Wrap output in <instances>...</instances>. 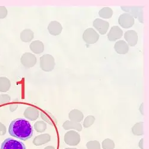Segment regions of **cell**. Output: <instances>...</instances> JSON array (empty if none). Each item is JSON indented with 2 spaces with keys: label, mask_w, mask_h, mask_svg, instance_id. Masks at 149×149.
Masks as SVG:
<instances>
[{
  "label": "cell",
  "mask_w": 149,
  "mask_h": 149,
  "mask_svg": "<svg viewBox=\"0 0 149 149\" xmlns=\"http://www.w3.org/2000/svg\"><path fill=\"white\" fill-rule=\"evenodd\" d=\"M6 133V127L3 123L0 122V135H4Z\"/></svg>",
  "instance_id": "obj_29"
},
{
  "label": "cell",
  "mask_w": 149,
  "mask_h": 149,
  "mask_svg": "<svg viewBox=\"0 0 149 149\" xmlns=\"http://www.w3.org/2000/svg\"><path fill=\"white\" fill-rule=\"evenodd\" d=\"M11 86L10 81L6 77L0 78V92H7Z\"/></svg>",
  "instance_id": "obj_19"
},
{
  "label": "cell",
  "mask_w": 149,
  "mask_h": 149,
  "mask_svg": "<svg viewBox=\"0 0 149 149\" xmlns=\"http://www.w3.org/2000/svg\"><path fill=\"white\" fill-rule=\"evenodd\" d=\"M139 147H140L141 149H143V139H141L140 141L139 142Z\"/></svg>",
  "instance_id": "obj_31"
},
{
  "label": "cell",
  "mask_w": 149,
  "mask_h": 149,
  "mask_svg": "<svg viewBox=\"0 0 149 149\" xmlns=\"http://www.w3.org/2000/svg\"><path fill=\"white\" fill-rule=\"evenodd\" d=\"M125 39L127 41V43L128 45L134 47L138 42V35L135 31L130 30L128 31L124 35Z\"/></svg>",
  "instance_id": "obj_9"
},
{
  "label": "cell",
  "mask_w": 149,
  "mask_h": 149,
  "mask_svg": "<svg viewBox=\"0 0 149 149\" xmlns=\"http://www.w3.org/2000/svg\"><path fill=\"white\" fill-rule=\"evenodd\" d=\"M22 65L26 68H31L36 63V58L33 54L26 53L22 55L20 59Z\"/></svg>",
  "instance_id": "obj_7"
},
{
  "label": "cell",
  "mask_w": 149,
  "mask_h": 149,
  "mask_svg": "<svg viewBox=\"0 0 149 149\" xmlns=\"http://www.w3.org/2000/svg\"><path fill=\"white\" fill-rule=\"evenodd\" d=\"M87 149H101L100 144L97 140L90 141L86 144Z\"/></svg>",
  "instance_id": "obj_26"
},
{
  "label": "cell",
  "mask_w": 149,
  "mask_h": 149,
  "mask_svg": "<svg viewBox=\"0 0 149 149\" xmlns=\"http://www.w3.org/2000/svg\"><path fill=\"white\" fill-rule=\"evenodd\" d=\"M41 117L44 120V122H45L50 125H53V124L55 123V119L53 116H52L51 115H48L47 114L46 112H44V111H42L41 112Z\"/></svg>",
  "instance_id": "obj_23"
},
{
  "label": "cell",
  "mask_w": 149,
  "mask_h": 149,
  "mask_svg": "<svg viewBox=\"0 0 149 149\" xmlns=\"http://www.w3.org/2000/svg\"><path fill=\"white\" fill-rule=\"evenodd\" d=\"M132 132L134 135L139 136L143 135L144 134L143 131V122H140L135 124V125L132 128Z\"/></svg>",
  "instance_id": "obj_21"
},
{
  "label": "cell",
  "mask_w": 149,
  "mask_h": 149,
  "mask_svg": "<svg viewBox=\"0 0 149 149\" xmlns=\"http://www.w3.org/2000/svg\"><path fill=\"white\" fill-rule=\"evenodd\" d=\"M17 107H18V104H16V103L12 104H11L10 106V111H11V112H13V111H15L16 110Z\"/></svg>",
  "instance_id": "obj_30"
},
{
  "label": "cell",
  "mask_w": 149,
  "mask_h": 149,
  "mask_svg": "<svg viewBox=\"0 0 149 149\" xmlns=\"http://www.w3.org/2000/svg\"><path fill=\"white\" fill-rule=\"evenodd\" d=\"M123 35L122 30L118 26H114L111 28L107 35L108 39L110 41H115L122 38Z\"/></svg>",
  "instance_id": "obj_10"
},
{
  "label": "cell",
  "mask_w": 149,
  "mask_h": 149,
  "mask_svg": "<svg viewBox=\"0 0 149 149\" xmlns=\"http://www.w3.org/2000/svg\"><path fill=\"white\" fill-rule=\"evenodd\" d=\"M40 111L33 107H28L26 109L25 111H24L23 115L26 119L30 120H35L39 117Z\"/></svg>",
  "instance_id": "obj_11"
},
{
  "label": "cell",
  "mask_w": 149,
  "mask_h": 149,
  "mask_svg": "<svg viewBox=\"0 0 149 149\" xmlns=\"http://www.w3.org/2000/svg\"><path fill=\"white\" fill-rule=\"evenodd\" d=\"M102 147L103 149H114L115 147V144L113 140L107 139L103 141Z\"/></svg>",
  "instance_id": "obj_24"
},
{
  "label": "cell",
  "mask_w": 149,
  "mask_h": 149,
  "mask_svg": "<svg viewBox=\"0 0 149 149\" xmlns=\"http://www.w3.org/2000/svg\"><path fill=\"white\" fill-rule=\"evenodd\" d=\"M34 38V33L29 29L23 30L20 33V39L23 42H29Z\"/></svg>",
  "instance_id": "obj_18"
},
{
  "label": "cell",
  "mask_w": 149,
  "mask_h": 149,
  "mask_svg": "<svg viewBox=\"0 0 149 149\" xmlns=\"http://www.w3.org/2000/svg\"><path fill=\"white\" fill-rule=\"evenodd\" d=\"M8 11L4 6H0V19H4L7 16Z\"/></svg>",
  "instance_id": "obj_28"
},
{
  "label": "cell",
  "mask_w": 149,
  "mask_h": 149,
  "mask_svg": "<svg viewBox=\"0 0 149 149\" xmlns=\"http://www.w3.org/2000/svg\"><path fill=\"white\" fill-rule=\"evenodd\" d=\"M29 48L33 53L37 54H41L44 51V45L41 41L39 40H36L32 42L30 44Z\"/></svg>",
  "instance_id": "obj_15"
},
{
  "label": "cell",
  "mask_w": 149,
  "mask_h": 149,
  "mask_svg": "<svg viewBox=\"0 0 149 149\" xmlns=\"http://www.w3.org/2000/svg\"><path fill=\"white\" fill-rule=\"evenodd\" d=\"M114 48L117 53L119 54H125L129 51V45L125 41L119 40L115 43Z\"/></svg>",
  "instance_id": "obj_13"
},
{
  "label": "cell",
  "mask_w": 149,
  "mask_h": 149,
  "mask_svg": "<svg viewBox=\"0 0 149 149\" xmlns=\"http://www.w3.org/2000/svg\"><path fill=\"white\" fill-rule=\"evenodd\" d=\"M64 140L68 145L71 146H77L81 141L80 135L75 131H69L65 134Z\"/></svg>",
  "instance_id": "obj_3"
},
{
  "label": "cell",
  "mask_w": 149,
  "mask_h": 149,
  "mask_svg": "<svg viewBox=\"0 0 149 149\" xmlns=\"http://www.w3.org/2000/svg\"><path fill=\"white\" fill-rule=\"evenodd\" d=\"M65 149H77L76 148H65Z\"/></svg>",
  "instance_id": "obj_33"
},
{
  "label": "cell",
  "mask_w": 149,
  "mask_h": 149,
  "mask_svg": "<svg viewBox=\"0 0 149 149\" xmlns=\"http://www.w3.org/2000/svg\"><path fill=\"white\" fill-rule=\"evenodd\" d=\"M34 129L38 132H43L47 129V124L42 120L37 121L34 124Z\"/></svg>",
  "instance_id": "obj_22"
},
{
  "label": "cell",
  "mask_w": 149,
  "mask_h": 149,
  "mask_svg": "<svg viewBox=\"0 0 149 149\" xmlns=\"http://www.w3.org/2000/svg\"><path fill=\"white\" fill-rule=\"evenodd\" d=\"M93 26L101 35H104L109 29V23L102 19H96L93 22Z\"/></svg>",
  "instance_id": "obj_8"
},
{
  "label": "cell",
  "mask_w": 149,
  "mask_h": 149,
  "mask_svg": "<svg viewBox=\"0 0 149 149\" xmlns=\"http://www.w3.org/2000/svg\"><path fill=\"white\" fill-rule=\"evenodd\" d=\"M95 121V118L94 116L89 115L86 117L83 123V126L84 128H88L91 127Z\"/></svg>",
  "instance_id": "obj_25"
},
{
  "label": "cell",
  "mask_w": 149,
  "mask_h": 149,
  "mask_svg": "<svg viewBox=\"0 0 149 149\" xmlns=\"http://www.w3.org/2000/svg\"><path fill=\"white\" fill-rule=\"evenodd\" d=\"M63 28L61 24L57 21H52L48 26V31L51 35L54 36L58 35L61 33Z\"/></svg>",
  "instance_id": "obj_12"
},
{
  "label": "cell",
  "mask_w": 149,
  "mask_h": 149,
  "mask_svg": "<svg viewBox=\"0 0 149 149\" xmlns=\"http://www.w3.org/2000/svg\"><path fill=\"white\" fill-rule=\"evenodd\" d=\"M51 140V136L48 134H41L38 136H36L35 137L33 143L34 145L36 146H42L44 144H46L50 141Z\"/></svg>",
  "instance_id": "obj_14"
},
{
  "label": "cell",
  "mask_w": 149,
  "mask_h": 149,
  "mask_svg": "<svg viewBox=\"0 0 149 149\" xmlns=\"http://www.w3.org/2000/svg\"><path fill=\"white\" fill-rule=\"evenodd\" d=\"M63 127L65 130L74 129L78 131H81L82 130V126L80 123L74 122L70 120L65 121L63 125Z\"/></svg>",
  "instance_id": "obj_17"
},
{
  "label": "cell",
  "mask_w": 149,
  "mask_h": 149,
  "mask_svg": "<svg viewBox=\"0 0 149 149\" xmlns=\"http://www.w3.org/2000/svg\"><path fill=\"white\" fill-rule=\"evenodd\" d=\"M11 100V97L7 94H0V105L8 103Z\"/></svg>",
  "instance_id": "obj_27"
},
{
  "label": "cell",
  "mask_w": 149,
  "mask_h": 149,
  "mask_svg": "<svg viewBox=\"0 0 149 149\" xmlns=\"http://www.w3.org/2000/svg\"><path fill=\"white\" fill-rule=\"evenodd\" d=\"M44 149H56V148L52 146H49L46 147Z\"/></svg>",
  "instance_id": "obj_32"
},
{
  "label": "cell",
  "mask_w": 149,
  "mask_h": 149,
  "mask_svg": "<svg viewBox=\"0 0 149 149\" xmlns=\"http://www.w3.org/2000/svg\"><path fill=\"white\" fill-rule=\"evenodd\" d=\"M55 66V60L53 56L44 54L40 58V67L45 72L52 71Z\"/></svg>",
  "instance_id": "obj_2"
},
{
  "label": "cell",
  "mask_w": 149,
  "mask_h": 149,
  "mask_svg": "<svg viewBox=\"0 0 149 149\" xmlns=\"http://www.w3.org/2000/svg\"><path fill=\"white\" fill-rule=\"evenodd\" d=\"M1 149H26V147L22 142L8 138L2 143Z\"/></svg>",
  "instance_id": "obj_4"
},
{
  "label": "cell",
  "mask_w": 149,
  "mask_h": 149,
  "mask_svg": "<svg viewBox=\"0 0 149 149\" xmlns=\"http://www.w3.org/2000/svg\"><path fill=\"white\" fill-rule=\"evenodd\" d=\"M8 132L12 136L26 141L32 136L33 130L29 121L23 118H17L13 120L10 124Z\"/></svg>",
  "instance_id": "obj_1"
},
{
  "label": "cell",
  "mask_w": 149,
  "mask_h": 149,
  "mask_svg": "<svg viewBox=\"0 0 149 149\" xmlns=\"http://www.w3.org/2000/svg\"><path fill=\"white\" fill-rule=\"evenodd\" d=\"M134 18L130 13L122 14L118 19V23L119 25L123 28H131L134 24Z\"/></svg>",
  "instance_id": "obj_6"
},
{
  "label": "cell",
  "mask_w": 149,
  "mask_h": 149,
  "mask_svg": "<svg viewBox=\"0 0 149 149\" xmlns=\"http://www.w3.org/2000/svg\"><path fill=\"white\" fill-rule=\"evenodd\" d=\"M82 38L86 43L92 44L98 41L99 39V35L94 29L88 28L84 31Z\"/></svg>",
  "instance_id": "obj_5"
},
{
  "label": "cell",
  "mask_w": 149,
  "mask_h": 149,
  "mask_svg": "<svg viewBox=\"0 0 149 149\" xmlns=\"http://www.w3.org/2000/svg\"><path fill=\"white\" fill-rule=\"evenodd\" d=\"M113 10L110 7H104L98 12V15L103 19H110L113 16Z\"/></svg>",
  "instance_id": "obj_20"
},
{
  "label": "cell",
  "mask_w": 149,
  "mask_h": 149,
  "mask_svg": "<svg viewBox=\"0 0 149 149\" xmlns=\"http://www.w3.org/2000/svg\"><path fill=\"white\" fill-rule=\"evenodd\" d=\"M69 118L70 121L79 123L83 120L84 115L81 111L78 109H73L70 111Z\"/></svg>",
  "instance_id": "obj_16"
}]
</instances>
